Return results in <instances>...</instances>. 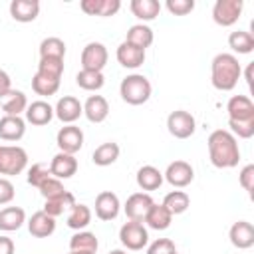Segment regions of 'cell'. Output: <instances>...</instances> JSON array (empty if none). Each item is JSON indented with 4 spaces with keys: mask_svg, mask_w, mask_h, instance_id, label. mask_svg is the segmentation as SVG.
Here are the masks:
<instances>
[{
    "mask_svg": "<svg viewBox=\"0 0 254 254\" xmlns=\"http://www.w3.org/2000/svg\"><path fill=\"white\" fill-rule=\"evenodd\" d=\"M208 159L216 169H232L240 161V147L228 129H214L208 139Z\"/></svg>",
    "mask_w": 254,
    "mask_h": 254,
    "instance_id": "obj_1",
    "label": "cell"
},
{
    "mask_svg": "<svg viewBox=\"0 0 254 254\" xmlns=\"http://www.w3.org/2000/svg\"><path fill=\"white\" fill-rule=\"evenodd\" d=\"M242 75V65L234 54H216L210 62V81L218 91H232Z\"/></svg>",
    "mask_w": 254,
    "mask_h": 254,
    "instance_id": "obj_2",
    "label": "cell"
},
{
    "mask_svg": "<svg viewBox=\"0 0 254 254\" xmlns=\"http://www.w3.org/2000/svg\"><path fill=\"white\" fill-rule=\"evenodd\" d=\"M151 91H153L151 81L143 73L125 75L121 79V85H119V95L129 105H143V103H147L149 97H151Z\"/></svg>",
    "mask_w": 254,
    "mask_h": 254,
    "instance_id": "obj_3",
    "label": "cell"
},
{
    "mask_svg": "<svg viewBox=\"0 0 254 254\" xmlns=\"http://www.w3.org/2000/svg\"><path fill=\"white\" fill-rule=\"evenodd\" d=\"M28 167V153L20 145H0V175L14 177Z\"/></svg>",
    "mask_w": 254,
    "mask_h": 254,
    "instance_id": "obj_4",
    "label": "cell"
},
{
    "mask_svg": "<svg viewBox=\"0 0 254 254\" xmlns=\"http://www.w3.org/2000/svg\"><path fill=\"white\" fill-rule=\"evenodd\" d=\"M119 240L127 250H143L149 244V232L143 222L129 220L119 228Z\"/></svg>",
    "mask_w": 254,
    "mask_h": 254,
    "instance_id": "obj_5",
    "label": "cell"
},
{
    "mask_svg": "<svg viewBox=\"0 0 254 254\" xmlns=\"http://www.w3.org/2000/svg\"><path fill=\"white\" fill-rule=\"evenodd\" d=\"M167 129H169V133L175 139H189V137L194 135L196 121H194V117L189 111L177 109V111H171L169 113V117H167Z\"/></svg>",
    "mask_w": 254,
    "mask_h": 254,
    "instance_id": "obj_6",
    "label": "cell"
},
{
    "mask_svg": "<svg viewBox=\"0 0 254 254\" xmlns=\"http://www.w3.org/2000/svg\"><path fill=\"white\" fill-rule=\"evenodd\" d=\"M242 8H244L242 0H216L214 6H212V20L218 26L228 28V26L238 22V18L242 14Z\"/></svg>",
    "mask_w": 254,
    "mask_h": 254,
    "instance_id": "obj_7",
    "label": "cell"
},
{
    "mask_svg": "<svg viewBox=\"0 0 254 254\" xmlns=\"http://www.w3.org/2000/svg\"><path fill=\"white\" fill-rule=\"evenodd\" d=\"M107 60H109V54L101 42H89L81 50V69L103 71V67L107 65Z\"/></svg>",
    "mask_w": 254,
    "mask_h": 254,
    "instance_id": "obj_8",
    "label": "cell"
},
{
    "mask_svg": "<svg viewBox=\"0 0 254 254\" xmlns=\"http://www.w3.org/2000/svg\"><path fill=\"white\" fill-rule=\"evenodd\" d=\"M163 179H165L171 187H175V189H185V187H189V185L192 183V179H194V169L190 167V163L177 159V161L169 163L167 171L163 173Z\"/></svg>",
    "mask_w": 254,
    "mask_h": 254,
    "instance_id": "obj_9",
    "label": "cell"
},
{
    "mask_svg": "<svg viewBox=\"0 0 254 254\" xmlns=\"http://www.w3.org/2000/svg\"><path fill=\"white\" fill-rule=\"evenodd\" d=\"M153 202H155V200H153V196H151L149 192L139 190V192H133V194L125 200L123 210H125V214H127L129 220L143 222L145 216H147V212H149V208L153 206Z\"/></svg>",
    "mask_w": 254,
    "mask_h": 254,
    "instance_id": "obj_10",
    "label": "cell"
},
{
    "mask_svg": "<svg viewBox=\"0 0 254 254\" xmlns=\"http://www.w3.org/2000/svg\"><path fill=\"white\" fill-rule=\"evenodd\" d=\"M54 115L65 123V125H73L81 115H83V103L73 97V95H64L58 99L56 107H54Z\"/></svg>",
    "mask_w": 254,
    "mask_h": 254,
    "instance_id": "obj_11",
    "label": "cell"
},
{
    "mask_svg": "<svg viewBox=\"0 0 254 254\" xmlns=\"http://www.w3.org/2000/svg\"><path fill=\"white\" fill-rule=\"evenodd\" d=\"M58 149L67 155H75L83 147V131L77 125H64L56 135Z\"/></svg>",
    "mask_w": 254,
    "mask_h": 254,
    "instance_id": "obj_12",
    "label": "cell"
},
{
    "mask_svg": "<svg viewBox=\"0 0 254 254\" xmlns=\"http://www.w3.org/2000/svg\"><path fill=\"white\" fill-rule=\"evenodd\" d=\"M121 210V202H119V196L111 190H101L97 196H95V216L99 220H115L117 214Z\"/></svg>",
    "mask_w": 254,
    "mask_h": 254,
    "instance_id": "obj_13",
    "label": "cell"
},
{
    "mask_svg": "<svg viewBox=\"0 0 254 254\" xmlns=\"http://www.w3.org/2000/svg\"><path fill=\"white\" fill-rule=\"evenodd\" d=\"M228 121H254V103L248 95H232L226 103Z\"/></svg>",
    "mask_w": 254,
    "mask_h": 254,
    "instance_id": "obj_14",
    "label": "cell"
},
{
    "mask_svg": "<svg viewBox=\"0 0 254 254\" xmlns=\"http://www.w3.org/2000/svg\"><path fill=\"white\" fill-rule=\"evenodd\" d=\"M50 173L52 177L56 179H71L75 173H77V159L75 155H67V153H62L58 151L52 161H50Z\"/></svg>",
    "mask_w": 254,
    "mask_h": 254,
    "instance_id": "obj_15",
    "label": "cell"
},
{
    "mask_svg": "<svg viewBox=\"0 0 254 254\" xmlns=\"http://www.w3.org/2000/svg\"><path fill=\"white\" fill-rule=\"evenodd\" d=\"M228 238H230V244L238 250H248L254 246V226L252 222L248 220H238L230 226V232H228Z\"/></svg>",
    "mask_w": 254,
    "mask_h": 254,
    "instance_id": "obj_16",
    "label": "cell"
},
{
    "mask_svg": "<svg viewBox=\"0 0 254 254\" xmlns=\"http://www.w3.org/2000/svg\"><path fill=\"white\" fill-rule=\"evenodd\" d=\"M28 232L34 238H48L56 232V218L44 210H38L28 218Z\"/></svg>",
    "mask_w": 254,
    "mask_h": 254,
    "instance_id": "obj_17",
    "label": "cell"
},
{
    "mask_svg": "<svg viewBox=\"0 0 254 254\" xmlns=\"http://www.w3.org/2000/svg\"><path fill=\"white\" fill-rule=\"evenodd\" d=\"M115 58H117L119 65H123L127 69H137L145 64V50H141L137 46H131L127 42H121L117 52H115Z\"/></svg>",
    "mask_w": 254,
    "mask_h": 254,
    "instance_id": "obj_18",
    "label": "cell"
},
{
    "mask_svg": "<svg viewBox=\"0 0 254 254\" xmlns=\"http://www.w3.org/2000/svg\"><path fill=\"white\" fill-rule=\"evenodd\" d=\"M83 115L89 123H103L109 115V103L103 95H89L83 103Z\"/></svg>",
    "mask_w": 254,
    "mask_h": 254,
    "instance_id": "obj_19",
    "label": "cell"
},
{
    "mask_svg": "<svg viewBox=\"0 0 254 254\" xmlns=\"http://www.w3.org/2000/svg\"><path fill=\"white\" fill-rule=\"evenodd\" d=\"M26 121L36 125V127H42V125H48L52 119H54V107L44 101V99H38V101H32L28 103L26 107Z\"/></svg>",
    "mask_w": 254,
    "mask_h": 254,
    "instance_id": "obj_20",
    "label": "cell"
},
{
    "mask_svg": "<svg viewBox=\"0 0 254 254\" xmlns=\"http://www.w3.org/2000/svg\"><path fill=\"white\" fill-rule=\"evenodd\" d=\"M26 133V119L18 115L0 117V139L2 141H20Z\"/></svg>",
    "mask_w": 254,
    "mask_h": 254,
    "instance_id": "obj_21",
    "label": "cell"
},
{
    "mask_svg": "<svg viewBox=\"0 0 254 254\" xmlns=\"http://www.w3.org/2000/svg\"><path fill=\"white\" fill-rule=\"evenodd\" d=\"M40 14V2L38 0H12L10 2V16L16 22H34Z\"/></svg>",
    "mask_w": 254,
    "mask_h": 254,
    "instance_id": "obj_22",
    "label": "cell"
},
{
    "mask_svg": "<svg viewBox=\"0 0 254 254\" xmlns=\"http://www.w3.org/2000/svg\"><path fill=\"white\" fill-rule=\"evenodd\" d=\"M79 8L89 14V16H101V18H107V16H115L121 8V2L119 0H81L79 2Z\"/></svg>",
    "mask_w": 254,
    "mask_h": 254,
    "instance_id": "obj_23",
    "label": "cell"
},
{
    "mask_svg": "<svg viewBox=\"0 0 254 254\" xmlns=\"http://www.w3.org/2000/svg\"><path fill=\"white\" fill-rule=\"evenodd\" d=\"M135 181H137V187L143 190V192H151V190H157L161 185H163V173L153 167V165H143L137 175H135Z\"/></svg>",
    "mask_w": 254,
    "mask_h": 254,
    "instance_id": "obj_24",
    "label": "cell"
},
{
    "mask_svg": "<svg viewBox=\"0 0 254 254\" xmlns=\"http://www.w3.org/2000/svg\"><path fill=\"white\" fill-rule=\"evenodd\" d=\"M26 222V212L22 206H4L0 208V230L14 232Z\"/></svg>",
    "mask_w": 254,
    "mask_h": 254,
    "instance_id": "obj_25",
    "label": "cell"
},
{
    "mask_svg": "<svg viewBox=\"0 0 254 254\" xmlns=\"http://www.w3.org/2000/svg\"><path fill=\"white\" fill-rule=\"evenodd\" d=\"M143 222L149 228H153V230H167L171 226V222H173V214L163 204L153 202V206L149 208V212H147V216H145Z\"/></svg>",
    "mask_w": 254,
    "mask_h": 254,
    "instance_id": "obj_26",
    "label": "cell"
},
{
    "mask_svg": "<svg viewBox=\"0 0 254 254\" xmlns=\"http://www.w3.org/2000/svg\"><path fill=\"white\" fill-rule=\"evenodd\" d=\"M129 10H131L133 16L139 18L141 24H143V22H151V20H155V18L159 16L161 4H159L157 0H131Z\"/></svg>",
    "mask_w": 254,
    "mask_h": 254,
    "instance_id": "obj_27",
    "label": "cell"
},
{
    "mask_svg": "<svg viewBox=\"0 0 254 254\" xmlns=\"http://www.w3.org/2000/svg\"><path fill=\"white\" fill-rule=\"evenodd\" d=\"M153 30L147 26V24H133L129 30H127V36H125V42L131 44V46H137L141 50H147L151 44H153Z\"/></svg>",
    "mask_w": 254,
    "mask_h": 254,
    "instance_id": "obj_28",
    "label": "cell"
},
{
    "mask_svg": "<svg viewBox=\"0 0 254 254\" xmlns=\"http://www.w3.org/2000/svg\"><path fill=\"white\" fill-rule=\"evenodd\" d=\"M2 111L4 115H22L26 113V107H28V97L24 91L20 89H10L6 97H2Z\"/></svg>",
    "mask_w": 254,
    "mask_h": 254,
    "instance_id": "obj_29",
    "label": "cell"
},
{
    "mask_svg": "<svg viewBox=\"0 0 254 254\" xmlns=\"http://www.w3.org/2000/svg\"><path fill=\"white\" fill-rule=\"evenodd\" d=\"M119 153H121V149H119V145H117L115 141H105V143H101V145L93 151L91 161H93L97 167H109V165H113V163L119 159Z\"/></svg>",
    "mask_w": 254,
    "mask_h": 254,
    "instance_id": "obj_30",
    "label": "cell"
},
{
    "mask_svg": "<svg viewBox=\"0 0 254 254\" xmlns=\"http://www.w3.org/2000/svg\"><path fill=\"white\" fill-rule=\"evenodd\" d=\"M75 204V196L69 192V190H65L64 194H60V196H54V198H46V202H44V212L46 214H50V216H54V218H58L60 214H64L65 210H69L71 206Z\"/></svg>",
    "mask_w": 254,
    "mask_h": 254,
    "instance_id": "obj_31",
    "label": "cell"
},
{
    "mask_svg": "<svg viewBox=\"0 0 254 254\" xmlns=\"http://www.w3.org/2000/svg\"><path fill=\"white\" fill-rule=\"evenodd\" d=\"M91 222V208L87 204L75 202L69 210H67V226L71 230H83L87 224Z\"/></svg>",
    "mask_w": 254,
    "mask_h": 254,
    "instance_id": "obj_32",
    "label": "cell"
},
{
    "mask_svg": "<svg viewBox=\"0 0 254 254\" xmlns=\"http://www.w3.org/2000/svg\"><path fill=\"white\" fill-rule=\"evenodd\" d=\"M228 46L232 52L236 54H252L254 52V36L250 32H244V30H236V32H230L228 36Z\"/></svg>",
    "mask_w": 254,
    "mask_h": 254,
    "instance_id": "obj_33",
    "label": "cell"
},
{
    "mask_svg": "<svg viewBox=\"0 0 254 254\" xmlns=\"http://www.w3.org/2000/svg\"><path fill=\"white\" fill-rule=\"evenodd\" d=\"M173 216L175 214H183L189 206H190V196L185 192V190H171L165 198H163V202H161Z\"/></svg>",
    "mask_w": 254,
    "mask_h": 254,
    "instance_id": "obj_34",
    "label": "cell"
},
{
    "mask_svg": "<svg viewBox=\"0 0 254 254\" xmlns=\"http://www.w3.org/2000/svg\"><path fill=\"white\" fill-rule=\"evenodd\" d=\"M75 83L85 91H99L105 83V75H103V71L79 69L77 75H75Z\"/></svg>",
    "mask_w": 254,
    "mask_h": 254,
    "instance_id": "obj_35",
    "label": "cell"
},
{
    "mask_svg": "<svg viewBox=\"0 0 254 254\" xmlns=\"http://www.w3.org/2000/svg\"><path fill=\"white\" fill-rule=\"evenodd\" d=\"M99 248V242H97V236L93 232H87V230H77L71 238H69V250H85V252H97Z\"/></svg>",
    "mask_w": 254,
    "mask_h": 254,
    "instance_id": "obj_36",
    "label": "cell"
},
{
    "mask_svg": "<svg viewBox=\"0 0 254 254\" xmlns=\"http://www.w3.org/2000/svg\"><path fill=\"white\" fill-rule=\"evenodd\" d=\"M32 89L38 93V95H44V97H50L54 93H58L60 89V79H54V77H48V75H42V73H34L32 77Z\"/></svg>",
    "mask_w": 254,
    "mask_h": 254,
    "instance_id": "obj_37",
    "label": "cell"
},
{
    "mask_svg": "<svg viewBox=\"0 0 254 254\" xmlns=\"http://www.w3.org/2000/svg\"><path fill=\"white\" fill-rule=\"evenodd\" d=\"M40 58H60V60H64L65 58V44H64V40H60L56 36L44 38L42 44H40Z\"/></svg>",
    "mask_w": 254,
    "mask_h": 254,
    "instance_id": "obj_38",
    "label": "cell"
},
{
    "mask_svg": "<svg viewBox=\"0 0 254 254\" xmlns=\"http://www.w3.org/2000/svg\"><path fill=\"white\" fill-rule=\"evenodd\" d=\"M38 73L54 77V79H62V75H64V60H60V58H40Z\"/></svg>",
    "mask_w": 254,
    "mask_h": 254,
    "instance_id": "obj_39",
    "label": "cell"
},
{
    "mask_svg": "<svg viewBox=\"0 0 254 254\" xmlns=\"http://www.w3.org/2000/svg\"><path fill=\"white\" fill-rule=\"evenodd\" d=\"M52 173H50V165L48 163H34L30 169H28V185L32 187H40L46 179H50Z\"/></svg>",
    "mask_w": 254,
    "mask_h": 254,
    "instance_id": "obj_40",
    "label": "cell"
},
{
    "mask_svg": "<svg viewBox=\"0 0 254 254\" xmlns=\"http://www.w3.org/2000/svg\"><path fill=\"white\" fill-rule=\"evenodd\" d=\"M38 190L42 192V196H44V198H54V196H60V194H64V192H65V189H64V185H62V181H60V179H56V177L46 179V181L38 187Z\"/></svg>",
    "mask_w": 254,
    "mask_h": 254,
    "instance_id": "obj_41",
    "label": "cell"
},
{
    "mask_svg": "<svg viewBox=\"0 0 254 254\" xmlns=\"http://www.w3.org/2000/svg\"><path fill=\"white\" fill-rule=\"evenodd\" d=\"M165 8L173 16H187L194 10V0H167Z\"/></svg>",
    "mask_w": 254,
    "mask_h": 254,
    "instance_id": "obj_42",
    "label": "cell"
},
{
    "mask_svg": "<svg viewBox=\"0 0 254 254\" xmlns=\"http://www.w3.org/2000/svg\"><path fill=\"white\" fill-rule=\"evenodd\" d=\"M173 252H177V248L171 238H157L147 246V254H173Z\"/></svg>",
    "mask_w": 254,
    "mask_h": 254,
    "instance_id": "obj_43",
    "label": "cell"
},
{
    "mask_svg": "<svg viewBox=\"0 0 254 254\" xmlns=\"http://www.w3.org/2000/svg\"><path fill=\"white\" fill-rule=\"evenodd\" d=\"M238 183H240V187L252 196V190H254V165L242 167V171H240V175H238Z\"/></svg>",
    "mask_w": 254,
    "mask_h": 254,
    "instance_id": "obj_44",
    "label": "cell"
},
{
    "mask_svg": "<svg viewBox=\"0 0 254 254\" xmlns=\"http://www.w3.org/2000/svg\"><path fill=\"white\" fill-rule=\"evenodd\" d=\"M14 194H16V190H14L12 181L6 179V177H0V204L12 202L14 200Z\"/></svg>",
    "mask_w": 254,
    "mask_h": 254,
    "instance_id": "obj_45",
    "label": "cell"
},
{
    "mask_svg": "<svg viewBox=\"0 0 254 254\" xmlns=\"http://www.w3.org/2000/svg\"><path fill=\"white\" fill-rule=\"evenodd\" d=\"M10 89H12V79H10V75H8L4 69H0V99L6 97Z\"/></svg>",
    "mask_w": 254,
    "mask_h": 254,
    "instance_id": "obj_46",
    "label": "cell"
},
{
    "mask_svg": "<svg viewBox=\"0 0 254 254\" xmlns=\"http://www.w3.org/2000/svg\"><path fill=\"white\" fill-rule=\"evenodd\" d=\"M0 254H14V242L4 234H0Z\"/></svg>",
    "mask_w": 254,
    "mask_h": 254,
    "instance_id": "obj_47",
    "label": "cell"
},
{
    "mask_svg": "<svg viewBox=\"0 0 254 254\" xmlns=\"http://www.w3.org/2000/svg\"><path fill=\"white\" fill-rule=\"evenodd\" d=\"M246 83L252 89V64H248V67H246Z\"/></svg>",
    "mask_w": 254,
    "mask_h": 254,
    "instance_id": "obj_48",
    "label": "cell"
},
{
    "mask_svg": "<svg viewBox=\"0 0 254 254\" xmlns=\"http://www.w3.org/2000/svg\"><path fill=\"white\" fill-rule=\"evenodd\" d=\"M67 254H93V252H85V250H69Z\"/></svg>",
    "mask_w": 254,
    "mask_h": 254,
    "instance_id": "obj_49",
    "label": "cell"
},
{
    "mask_svg": "<svg viewBox=\"0 0 254 254\" xmlns=\"http://www.w3.org/2000/svg\"><path fill=\"white\" fill-rule=\"evenodd\" d=\"M109 254H127V252H125V250H121V248H115V250H111Z\"/></svg>",
    "mask_w": 254,
    "mask_h": 254,
    "instance_id": "obj_50",
    "label": "cell"
},
{
    "mask_svg": "<svg viewBox=\"0 0 254 254\" xmlns=\"http://www.w3.org/2000/svg\"><path fill=\"white\" fill-rule=\"evenodd\" d=\"M173 254H179V252H173Z\"/></svg>",
    "mask_w": 254,
    "mask_h": 254,
    "instance_id": "obj_51",
    "label": "cell"
}]
</instances>
